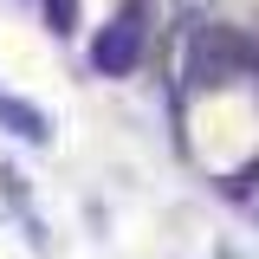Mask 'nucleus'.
Returning a JSON list of instances; mask_svg holds the SVG:
<instances>
[{
	"mask_svg": "<svg viewBox=\"0 0 259 259\" xmlns=\"http://www.w3.org/2000/svg\"><path fill=\"white\" fill-rule=\"evenodd\" d=\"M214 7H221V0H175V13H182V20H188V26H201V20H207V13H214Z\"/></svg>",
	"mask_w": 259,
	"mask_h": 259,
	"instance_id": "6",
	"label": "nucleus"
},
{
	"mask_svg": "<svg viewBox=\"0 0 259 259\" xmlns=\"http://www.w3.org/2000/svg\"><path fill=\"white\" fill-rule=\"evenodd\" d=\"M253 71H259V65H253Z\"/></svg>",
	"mask_w": 259,
	"mask_h": 259,
	"instance_id": "9",
	"label": "nucleus"
},
{
	"mask_svg": "<svg viewBox=\"0 0 259 259\" xmlns=\"http://www.w3.org/2000/svg\"><path fill=\"white\" fill-rule=\"evenodd\" d=\"M214 259H240V253H233V246H221V253H214Z\"/></svg>",
	"mask_w": 259,
	"mask_h": 259,
	"instance_id": "7",
	"label": "nucleus"
},
{
	"mask_svg": "<svg viewBox=\"0 0 259 259\" xmlns=\"http://www.w3.org/2000/svg\"><path fill=\"white\" fill-rule=\"evenodd\" d=\"M78 7H84V0H46V32L71 39V32H78Z\"/></svg>",
	"mask_w": 259,
	"mask_h": 259,
	"instance_id": "4",
	"label": "nucleus"
},
{
	"mask_svg": "<svg viewBox=\"0 0 259 259\" xmlns=\"http://www.w3.org/2000/svg\"><path fill=\"white\" fill-rule=\"evenodd\" d=\"M0 194H7V201H20V207H26V175H20V168H0Z\"/></svg>",
	"mask_w": 259,
	"mask_h": 259,
	"instance_id": "5",
	"label": "nucleus"
},
{
	"mask_svg": "<svg viewBox=\"0 0 259 259\" xmlns=\"http://www.w3.org/2000/svg\"><path fill=\"white\" fill-rule=\"evenodd\" d=\"M259 65V39H246L240 26H201L188 32V65H182V78H188L194 91H221L233 78H253Z\"/></svg>",
	"mask_w": 259,
	"mask_h": 259,
	"instance_id": "1",
	"label": "nucleus"
},
{
	"mask_svg": "<svg viewBox=\"0 0 259 259\" xmlns=\"http://www.w3.org/2000/svg\"><path fill=\"white\" fill-rule=\"evenodd\" d=\"M253 214H259V207H253Z\"/></svg>",
	"mask_w": 259,
	"mask_h": 259,
	"instance_id": "8",
	"label": "nucleus"
},
{
	"mask_svg": "<svg viewBox=\"0 0 259 259\" xmlns=\"http://www.w3.org/2000/svg\"><path fill=\"white\" fill-rule=\"evenodd\" d=\"M0 123L13 130L20 143H32V149H46V143H52V123H46V110H39V104H26V97H7V91H0Z\"/></svg>",
	"mask_w": 259,
	"mask_h": 259,
	"instance_id": "3",
	"label": "nucleus"
},
{
	"mask_svg": "<svg viewBox=\"0 0 259 259\" xmlns=\"http://www.w3.org/2000/svg\"><path fill=\"white\" fill-rule=\"evenodd\" d=\"M143 46H149V7L130 0L123 13H110V26L91 39V71L97 78H130L143 65Z\"/></svg>",
	"mask_w": 259,
	"mask_h": 259,
	"instance_id": "2",
	"label": "nucleus"
}]
</instances>
